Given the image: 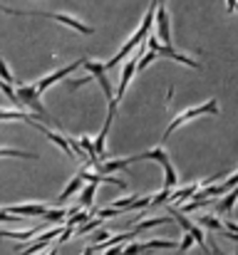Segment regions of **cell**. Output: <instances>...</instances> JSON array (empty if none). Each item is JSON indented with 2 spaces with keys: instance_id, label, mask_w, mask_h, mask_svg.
I'll return each instance as SVG.
<instances>
[{
  "instance_id": "1",
  "label": "cell",
  "mask_w": 238,
  "mask_h": 255,
  "mask_svg": "<svg viewBox=\"0 0 238 255\" xmlns=\"http://www.w3.org/2000/svg\"><path fill=\"white\" fill-rule=\"evenodd\" d=\"M144 159H149V161H159V164H161V169H164V188L174 191V188H176V183H179V173H176V169H174V164H171V159H169L166 149H164V146H157V149H152V151L127 156V164L144 161Z\"/></svg>"
},
{
  "instance_id": "2",
  "label": "cell",
  "mask_w": 238,
  "mask_h": 255,
  "mask_svg": "<svg viewBox=\"0 0 238 255\" xmlns=\"http://www.w3.org/2000/svg\"><path fill=\"white\" fill-rule=\"evenodd\" d=\"M2 12H7V15H32V17H45V20H55V22H60V25H67L70 30H75L79 35H94V27L92 25H84V22H79L77 17H72V15H65V12H45V10H32V12H27V10H12V7H7L5 5V10Z\"/></svg>"
},
{
  "instance_id": "3",
  "label": "cell",
  "mask_w": 238,
  "mask_h": 255,
  "mask_svg": "<svg viewBox=\"0 0 238 255\" xmlns=\"http://www.w3.org/2000/svg\"><path fill=\"white\" fill-rule=\"evenodd\" d=\"M204 114H219V99H209L206 104L189 107V109L179 112V114L171 119V124L166 127V131H164V136H161V144H166V141H169V136H171L179 127H184L186 122H191V119H196V117H204Z\"/></svg>"
},
{
  "instance_id": "4",
  "label": "cell",
  "mask_w": 238,
  "mask_h": 255,
  "mask_svg": "<svg viewBox=\"0 0 238 255\" xmlns=\"http://www.w3.org/2000/svg\"><path fill=\"white\" fill-rule=\"evenodd\" d=\"M15 97H17V104H20V109L22 107H27L32 114H37L40 119H45V122H50V124H57L60 127V122H55L52 117H50V112L42 107V99H40V94L35 92V87L32 85H25V82H15Z\"/></svg>"
},
{
  "instance_id": "5",
  "label": "cell",
  "mask_w": 238,
  "mask_h": 255,
  "mask_svg": "<svg viewBox=\"0 0 238 255\" xmlns=\"http://www.w3.org/2000/svg\"><path fill=\"white\" fill-rule=\"evenodd\" d=\"M144 45H147V50H152L157 57H166V60H174V62H181V65H186V67H191V70H199L201 65L196 62V60H191L189 55H181L179 50H174V47H166V45H159V40L154 37V32H149V37L144 40Z\"/></svg>"
},
{
  "instance_id": "6",
  "label": "cell",
  "mask_w": 238,
  "mask_h": 255,
  "mask_svg": "<svg viewBox=\"0 0 238 255\" xmlns=\"http://www.w3.org/2000/svg\"><path fill=\"white\" fill-rule=\"evenodd\" d=\"M79 65H82V57H79V60H75V62H70V65H65L62 70H55V72H50V75L40 77L37 82H32V87H35V92H37V94L42 97V94H45V92H47V89H50L52 85H57V82L67 80V77H70V75H72V72L77 70Z\"/></svg>"
},
{
  "instance_id": "7",
  "label": "cell",
  "mask_w": 238,
  "mask_h": 255,
  "mask_svg": "<svg viewBox=\"0 0 238 255\" xmlns=\"http://www.w3.org/2000/svg\"><path fill=\"white\" fill-rule=\"evenodd\" d=\"M154 37L161 40L166 47H171V17H169V10H166V0H159L157 12H154Z\"/></svg>"
},
{
  "instance_id": "8",
  "label": "cell",
  "mask_w": 238,
  "mask_h": 255,
  "mask_svg": "<svg viewBox=\"0 0 238 255\" xmlns=\"http://www.w3.org/2000/svg\"><path fill=\"white\" fill-rule=\"evenodd\" d=\"M82 67H87V70H89V75H92V80L102 87V92H104L107 102H114V89H112L109 80H107V70H104V65H102V62H94V60L82 57Z\"/></svg>"
},
{
  "instance_id": "9",
  "label": "cell",
  "mask_w": 238,
  "mask_h": 255,
  "mask_svg": "<svg viewBox=\"0 0 238 255\" xmlns=\"http://www.w3.org/2000/svg\"><path fill=\"white\" fill-rule=\"evenodd\" d=\"M179 243L174 241H147V243H132V246H124L122 248V255H139V253H147V251H176Z\"/></svg>"
},
{
  "instance_id": "10",
  "label": "cell",
  "mask_w": 238,
  "mask_h": 255,
  "mask_svg": "<svg viewBox=\"0 0 238 255\" xmlns=\"http://www.w3.org/2000/svg\"><path fill=\"white\" fill-rule=\"evenodd\" d=\"M171 218L184 228V233H189V236L196 241V246H201V248L209 253V246H206V236H204V231H201L194 221H189V218H186V213H181V211H174V208H171Z\"/></svg>"
},
{
  "instance_id": "11",
  "label": "cell",
  "mask_w": 238,
  "mask_h": 255,
  "mask_svg": "<svg viewBox=\"0 0 238 255\" xmlns=\"http://www.w3.org/2000/svg\"><path fill=\"white\" fill-rule=\"evenodd\" d=\"M5 213H12V216H17V218H22V216H37V218H42L50 208H47V203H12V206H0Z\"/></svg>"
},
{
  "instance_id": "12",
  "label": "cell",
  "mask_w": 238,
  "mask_h": 255,
  "mask_svg": "<svg viewBox=\"0 0 238 255\" xmlns=\"http://www.w3.org/2000/svg\"><path fill=\"white\" fill-rule=\"evenodd\" d=\"M27 124H30L32 129H37V131H40V134H42L45 139H50V141H52L55 146H60V149H62V151L67 154V156H75V154H72V149H70V144H67V139H65V134H57V131L47 129V127H45V124H40L37 119H32V122H27Z\"/></svg>"
},
{
  "instance_id": "13",
  "label": "cell",
  "mask_w": 238,
  "mask_h": 255,
  "mask_svg": "<svg viewBox=\"0 0 238 255\" xmlns=\"http://www.w3.org/2000/svg\"><path fill=\"white\" fill-rule=\"evenodd\" d=\"M77 176L82 181H87V183H112V186H119V188H124L127 186V181L124 178H114V176H102V173H94V171H89V166H82L77 171Z\"/></svg>"
},
{
  "instance_id": "14",
  "label": "cell",
  "mask_w": 238,
  "mask_h": 255,
  "mask_svg": "<svg viewBox=\"0 0 238 255\" xmlns=\"http://www.w3.org/2000/svg\"><path fill=\"white\" fill-rule=\"evenodd\" d=\"M40 228H42V223L35 226V228H30V231H5V228H0V238H10V241L27 243V241H32V238L40 233Z\"/></svg>"
},
{
  "instance_id": "15",
  "label": "cell",
  "mask_w": 238,
  "mask_h": 255,
  "mask_svg": "<svg viewBox=\"0 0 238 255\" xmlns=\"http://www.w3.org/2000/svg\"><path fill=\"white\" fill-rule=\"evenodd\" d=\"M82 186H84V181H82V178H79L77 173H75V176L70 178V183L65 186V191H62V193L57 196V203H65V201H70V198H72V196L77 193V191L82 188Z\"/></svg>"
},
{
  "instance_id": "16",
  "label": "cell",
  "mask_w": 238,
  "mask_h": 255,
  "mask_svg": "<svg viewBox=\"0 0 238 255\" xmlns=\"http://www.w3.org/2000/svg\"><path fill=\"white\" fill-rule=\"evenodd\" d=\"M0 122H32V117L22 109H0Z\"/></svg>"
},
{
  "instance_id": "17",
  "label": "cell",
  "mask_w": 238,
  "mask_h": 255,
  "mask_svg": "<svg viewBox=\"0 0 238 255\" xmlns=\"http://www.w3.org/2000/svg\"><path fill=\"white\" fill-rule=\"evenodd\" d=\"M92 216H94V211H82V208H79V211H75V213H70V216H67V223H62V226H67V228H72V231H75L79 223H87Z\"/></svg>"
},
{
  "instance_id": "18",
  "label": "cell",
  "mask_w": 238,
  "mask_h": 255,
  "mask_svg": "<svg viewBox=\"0 0 238 255\" xmlns=\"http://www.w3.org/2000/svg\"><path fill=\"white\" fill-rule=\"evenodd\" d=\"M94 191H97L94 183H87V186L79 191V201H77L79 208H89V206H92V201H94Z\"/></svg>"
},
{
  "instance_id": "19",
  "label": "cell",
  "mask_w": 238,
  "mask_h": 255,
  "mask_svg": "<svg viewBox=\"0 0 238 255\" xmlns=\"http://www.w3.org/2000/svg\"><path fill=\"white\" fill-rule=\"evenodd\" d=\"M236 198H238L236 188H234V191H229V193H226V198L216 203V216H219V213H231V211H234V203H236Z\"/></svg>"
},
{
  "instance_id": "20",
  "label": "cell",
  "mask_w": 238,
  "mask_h": 255,
  "mask_svg": "<svg viewBox=\"0 0 238 255\" xmlns=\"http://www.w3.org/2000/svg\"><path fill=\"white\" fill-rule=\"evenodd\" d=\"M196 226L199 228H211V231H224V223L219 221V216H199V221H196Z\"/></svg>"
},
{
  "instance_id": "21",
  "label": "cell",
  "mask_w": 238,
  "mask_h": 255,
  "mask_svg": "<svg viewBox=\"0 0 238 255\" xmlns=\"http://www.w3.org/2000/svg\"><path fill=\"white\" fill-rule=\"evenodd\" d=\"M164 223H171V218H169V216H157V218L142 221V223H137V226H134V231H137V233H142V231H147V228H154V226H164Z\"/></svg>"
},
{
  "instance_id": "22",
  "label": "cell",
  "mask_w": 238,
  "mask_h": 255,
  "mask_svg": "<svg viewBox=\"0 0 238 255\" xmlns=\"http://www.w3.org/2000/svg\"><path fill=\"white\" fill-rule=\"evenodd\" d=\"M0 159H37V154L17 151V149H0Z\"/></svg>"
},
{
  "instance_id": "23",
  "label": "cell",
  "mask_w": 238,
  "mask_h": 255,
  "mask_svg": "<svg viewBox=\"0 0 238 255\" xmlns=\"http://www.w3.org/2000/svg\"><path fill=\"white\" fill-rule=\"evenodd\" d=\"M67 213H70V211H65V208H60V211H47V213L42 216V221H45V223H60V226H62V221L67 218Z\"/></svg>"
},
{
  "instance_id": "24",
  "label": "cell",
  "mask_w": 238,
  "mask_h": 255,
  "mask_svg": "<svg viewBox=\"0 0 238 255\" xmlns=\"http://www.w3.org/2000/svg\"><path fill=\"white\" fill-rule=\"evenodd\" d=\"M154 60H157V55H154L152 50H147V52H144V55L137 60V72H144V70H147V67L154 62Z\"/></svg>"
},
{
  "instance_id": "25",
  "label": "cell",
  "mask_w": 238,
  "mask_h": 255,
  "mask_svg": "<svg viewBox=\"0 0 238 255\" xmlns=\"http://www.w3.org/2000/svg\"><path fill=\"white\" fill-rule=\"evenodd\" d=\"M169 196H171V191H169V188H161L159 193H154V196H152V203H149V206H166Z\"/></svg>"
},
{
  "instance_id": "26",
  "label": "cell",
  "mask_w": 238,
  "mask_h": 255,
  "mask_svg": "<svg viewBox=\"0 0 238 255\" xmlns=\"http://www.w3.org/2000/svg\"><path fill=\"white\" fill-rule=\"evenodd\" d=\"M0 80H2V82H7V85H15V77H12V72H10V67L5 65V60H2V55H0Z\"/></svg>"
},
{
  "instance_id": "27",
  "label": "cell",
  "mask_w": 238,
  "mask_h": 255,
  "mask_svg": "<svg viewBox=\"0 0 238 255\" xmlns=\"http://www.w3.org/2000/svg\"><path fill=\"white\" fill-rule=\"evenodd\" d=\"M0 92L10 99V104H12V107H20V104H17V97H15V89L7 85V82H2V80H0Z\"/></svg>"
},
{
  "instance_id": "28",
  "label": "cell",
  "mask_w": 238,
  "mask_h": 255,
  "mask_svg": "<svg viewBox=\"0 0 238 255\" xmlns=\"http://www.w3.org/2000/svg\"><path fill=\"white\" fill-rule=\"evenodd\" d=\"M196 246V241L189 236V233H184V238H181V243H179V253H186L189 248H194Z\"/></svg>"
},
{
  "instance_id": "29",
  "label": "cell",
  "mask_w": 238,
  "mask_h": 255,
  "mask_svg": "<svg viewBox=\"0 0 238 255\" xmlns=\"http://www.w3.org/2000/svg\"><path fill=\"white\" fill-rule=\"evenodd\" d=\"M107 238H109V233H107V231H102V228H99V231H97V233H94V236H92V243H94V246H99V243H104V241H107Z\"/></svg>"
},
{
  "instance_id": "30",
  "label": "cell",
  "mask_w": 238,
  "mask_h": 255,
  "mask_svg": "<svg viewBox=\"0 0 238 255\" xmlns=\"http://www.w3.org/2000/svg\"><path fill=\"white\" fill-rule=\"evenodd\" d=\"M122 248H124V246H112V248H107L104 255H122Z\"/></svg>"
},
{
  "instance_id": "31",
  "label": "cell",
  "mask_w": 238,
  "mask_h": 255,
  "mask_svg": "<svg viewBox=\"0 0 238 255\" xmlns=\"http://www.w3.org/2000/svg\"><path fill=\"white\" fill-rule=\"evenodd\" d=\"M226 7H229V12H234L236 10V0H226Z\"/></svg>"
},
{
  "instance_id": "32",
  "label": "cell",
  "mask_w": 238,
  "mask_h": 255,
  "mask_svg": "<svg viewBox=\"0 0 238 255\" xmlns=\"http://www.w3.org/2000/svg\"><path fill=\"white\" fill-rule=\"evenodd\" d=\"M94 253H97V251H94L92 246H87V248H84V251H82V253H79V255H94Z\"/></svg>"
},
{
  "instance_id": "33",
  "label": "cell",
  "mask_w": 238,
  "mask_h": 255,
  "mask_svg": "<svg viewBox=\"0 0 238 255\" xmlns=\"http://www.w3.org/2000/svg\"><path fill=\"white\" fill-rule=\"evenodd\" d=\"M214 255H226L224 251H219V248H214Z\"/></svg>"
},
{
  "instance_id": "34",
  "label": "cell",
  "mask_w": 238,
  "mask_h": 255,
  "mask_svg": "<svg viewBox=\"0 0 238 255\" xmlns=\"http://www.w3.org/2000/svg\"><path fill=\"white\" fill-rule=\"evenodd\" d=\"M2 10H5V5H2V2H0V12H2Z\"/></svg>"
},
{
  "instance_id": "35",
  "label": "cell",
  "mask_w": 238,
  "mask_h": 255,
  "mask_svg": "<svg viewBox=\"0 0 238 255\" xmlns=\"http://www.w3.org/2000/svg\"><path fill=\"white\" fill-rule=\"evenodd\" d=\"M67 2H70V0H67Z\"/></svg>"
}]
</instances>
